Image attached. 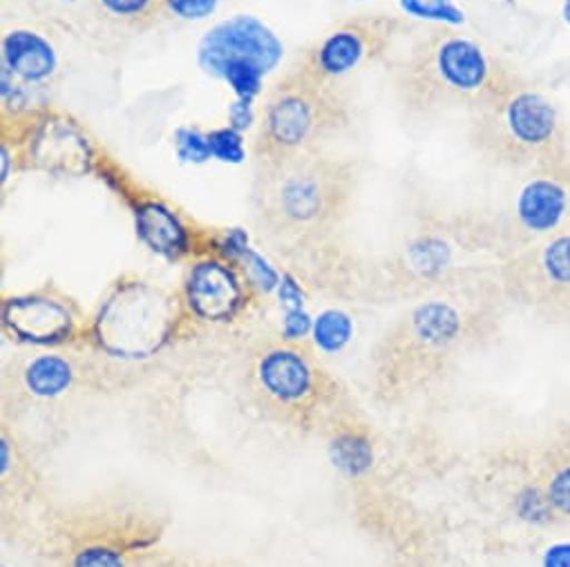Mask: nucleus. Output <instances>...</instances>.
<instances>
[{
  "instance_id": "f257e3e1",
  "label": "nucleus",
  "mask_w": 570,
  "mask_h": 567,
  "mask_svg": "<svg viewBox=\"0 0 570 567\" xmlns=\"http://www.w3.org/2000/svg\"><path fill=\"white\" fill-rule=\"evenodd\" d=\"M361 175L356 159L325 150L255 166L253 217L277 239H325L350 217Z\"/></svg>"
},
{
  "instance_id": "f03ea898",
  "label": "nucleus",
  "mask_w": 570,
  "mask_h": 567,
  "mask_svg": "<svg viewBox=\"0 0 570 567\" xmlns=\"http://www.w3.org/2000/svg\"><path fill=\"white\" fill-rule=\"evenodd\" d=\"M392 79L401 106L412 117L448 110L472 115L521 81L483 43L443 28L416 39L392 66Z\"/></svg>"
},
{
  "instance_id": "7ed1b4c3",
  "label": "nucleus",
  "mask_w": 570,
  "mask_h": 567,
  "mask_svg": "<svg viewBox=\"0 0 570 567\" xmlns=\"http://www.w3.org/2000/svg\"><path fill=\"white\" fill-rule=\"evenodd\" d=\"M354 123L345 83L292 68L266 92L253 139L255 166L325 150Z\"/></svg>"
},
{
  "instance_id": "20e7f679",
  "label": "nucleus",
  "mask_w": 570,
  "mask_h": 567,
  "mask_svg": "<svg viewBox=\"0 0 570 567\" xmlns=\"http://www.w3.org/2000/svg\"><path fill=\"white\" fill-rule=\"evenodd\" d=\"M195 329L179 291L126 272L110 284L90 316L88 351L115 362H146Z\"/></svg>"
},
{
  "instance_id": "39448f33",
  "label": "nucleus",
  "mask_w": 570,
  "mask_h": 567,
  "mask_svg": "<svg viewBox=\"0 0 570 567\" xmlns=\"http://www.w3.org/2000/svg\"><path fill=\"white\" fill-rule=\"evenodd\" d=\"M468 139L485 163L508 170H534L568 157L559 108L523 79L470 115Z\"/></svg>"
},
{
  "instance_id": "423d86ee",
  "label": "nucleus",
  "mask_w": 570,
  "mask_h": 567,
  "mask_svg": "<svg viewBox=\"0 0 570 567\" xmlns=\"http://www.w3.org/2000/svg\"><path fill=\"white\" fill-rule=\"evenodd\" d=\"M250 389L259 407L292 427L312 429L336 420L343 391L318 365L307 345L268 342L253 354L248 369Z\"/></svg>"
},
{
  "instance_id": "0eeeda50",
  "label": "nucleus",
  "mask_w": 570,
  "mask_h": 567,
  "mask_svg": "<svg viewBox=\"0 0 570 567\" xmlns=\"http://www.w3.org/2000/svg\"><path fill=\"white\" fill-rule=\"evenodd\" d=\"M0 159L3 186L12 172H43L57 179H79L101 161L90 132L68 112L48 108L30 117L0 115Z\"/></svg>"
},
{
  "instance_id": "6e6552de",
  "label": "nucleus",
  "mask_w": 570,
  "mask_h": 567,
  "mask_svg": "<svg viewBox=\"0 0 570 567\" xmlns=\"http://www.w3.org/2000/svg\"><path fill=\"white\" fill-rule=\"evenodd\" d=\"M63 74V54L50 30L14 26L0 46V115L30 117L52 108Z\"/></svg>"
},
{
  "instance_id": "1a4fd4ad",
  "label": "nucleus",
  "mask_w": 570,
  "mask_h": 567,
  "mask_svg": "<svg viewBox=\"0 0 570 567\" xmlns=\"http://www.w3.org/2000/svg\"><path fill=\"white\" fill-rule=\"evenodd\" d=\"M3 336L28 349H88L90 316L57 284L48 281L26 294H6L0 302Z\"/></svg>"
},
{
  "instance_id": "9d476101",
  "label": "nucleus",
  "mask_w": 570,
  "mask_h": 567,
  "mask_svg": "<svg viewBox=\"0 0 570 567\" xmlns=\"http://www.w3.org/2000/svg\"><path fill=\"white\" fill-rule=\"evenodd\" d=\"M405 30L396 17L363 14L352 17L321 37L296 63L303 72L345 83V79L381 59H385Z\"/></svg>"
},
{
  "instance_id": "9b49d317",
  "label": "nucleus",
  "mask_w": 570,
  "mask_h": 567,
  "mask_svg": "<svg viewBox=\"0 0 570 567\" xmlns=\"http://www.w3.org/2000/svg\"><path fill=\"white\" fill-rule=\"evenodd\" d=\"M505 289L532 311L570 322V230H557L512 257L503 268Z\"/></svg>"
},
{
  "instance_id": "f8f14e48",
  "label": "nucleus",
  "mask_w": 570,
  "mask_h": 567,
  "mask_svg": "<svg viewBox=\"0 0 570 567\" xmlns=\"http://www.w3.org/2000/svg\"><path fill=\"white\" fill-rule=\"evenodd\" d=\"M188 318L199 327H222L239 320L257 294L239 263L210 252L188 261L181 287L177 289Z\"/></svg>"
},
{
  "instance_id": "ddd939ff",
  "label": "nucleus",
  "mask_w": 570,
  "mask_h": 567,
  "mask_svg": "<svg viewBox=\"0 0 570 567\" xmlns=\"http://www.w3.org/2000/svg\"><path fill=\"white\" fill-rule=\"evenodd\" d=\"M282 54L279 41L255 19L237 17L215 28L202 46V63L208 72L224 74L239 88H255L257 77L268 72Z\"/></svg>"
},
{
  "instance_id": "4468645a",
  "label": "nucleus",
  "mask_w": 570,
  "mask_h": 567,
  "mask_svg": "<svg viewBox=\"0 0 570 567\" xmlns=\"http://www.w3.org/2000/svg\"><path fill=\"white\" fill-rule=\"evenodd\" d=\"M570 215V155L530 170L514 197L517 226L530 237L561 230Z\"/></svg>"
},
{
  "instance_id": "2eb2a0df",
  "label": "nucleus",
  "mask_w": 570,
  "mask_h": 567,
  "mask_svg": "<svg viewBox=\"0 0 570 567\" xmlns=\"http://www.w3.org/2000/svg\"><path fill=\"white\" fill-rule=\"evenodd\" d=\"M137 237L159 257L170 261H193L195 257L210 255L217 248V241L199 230H193L190 223L181 219L168 203L157 197H135L132 203Z\"/></svg>"
},
{
  "instance_id": "dca6fc26",
  "label": "nucleus",
  "mask_w": 570,
  "mask_h": 567,
  "mask_svg": "<svg viewBox=\"0 0 570 567\" xmlns=\"http://www.w3.org/2000/svg\"><path fill=\"white\" fill-rule=\"evenodd\" d=\"M465 316L452 300H425L414 307L392 334L387 351H410L416 356L448 354L463 340Z\"/></svg>"
},
{
  "instance_id": "f3484780",
  "label": "nucleus",
  "mask_w": 570,
  "mask_h": 567,
  "mask_svg": "<svg viewBox=\"0 0 570 567\" xmlns=\"http://www.w3.org/2000/svg\"><path fill=\"white\" fill-rule=\"evenodd\" d=\"M14 374L21 391L30 400L52 402L75 391L86 369L79 358L68 354V349H55L28 356L14 367Z\"/></svg>"
},
{
  "instance_id": "a211bd4d",
  "label": "nucleus",
  "mask_w": 570,
  "mask_h": 567,
  "mask_svg": "<svg viewBox=\"0 0 570 567\" xmlns=\"http://www.w3.org/2000/svg\"><path fill=\"white\" fill-rule=\"evenodd\" d=\"M146 545L112 534H86L70 547L68 567H139V551Z\"/></svg>"
},
{
  "instance_id": "6ab92c4d",
  "label": "nucleus",
  "mask_w": 570,
  "mask_h": 567,
  "mask_svg": "<svg viewBox=\"0 0 570 567\" xmlns=\"http://www.w3.org/2000/svg\"><path fill=\"white\" fill-rule=\"evenodd\" d=\"M452 257H454V250L448 237L439 232H423L407 243L403 252V263L414 277L434 281L450 270Z\"/></svg>"
},
{
  "instance_id": "aec40b11",
  "label": "nucleus",
  "mask_w": 570,
  "mask_h": 567,
  "mask_svg": "<svg viewBox=\"0 0 570 567\" xmlns=\"http://www.w3.org/2000/svg\"><path fill=\"white\" fill-rule=\"evenodd\" d=\"M332 460L347 476H361L372 467L374 447L370 434L361 425L345 420L332 429Z\"/></svg>"
},
{
  "instance_id": "412c9836",
  "label": "nucleus",
  "mask_w": 570,
  "mask_h": 567,
  "mask_svg": "<svg viewBox=\"0 0 570 567\" xmlns=\"http://www.w3.org/2000/svg\"><path fill=\"white\" fill-rule=\"evenodd\" d=\"M95 10L108 23L128 32H148L166 14L164 0H92Z\"/></svg>"
},
{
  "instance_id": "4be33fe9",
  "label": "nucleus",
  "mask_w": 570,
  "mask_h": 567,
  "mask_svg": "<svg viewBox=\"0 0 570 567\" xmlns=\"http://www.w3.org/2000/svg\"><path fill=\"white\" fill-rule=\"evenodd\" d=\"M541 485L557 518L570 520V442H563L550 454L543 465Z\"/></svg>"
},
{
  "instance_id": "5701e85b",
  "label": "nucleus",
  "mask_w": 570,
  "mask_h": 567,
  "mask_svg": "<svg viewBox=\"0 0 570 567\" xmlns=\"http://www.w3.org/2000/svg\"><path fill=\"white\" fill-rule=\"evenodd\" d=\"M512 507H514V516L521 523L532 525V527H546L557 520V514L546 496L541 480H532V483H525L523 487H519L514 491Z\"/></svg>"
},
{
  "instance_id": "b1692460",
  "label": "nucleus",
  "mask_w": 570,
  "mask_h": 567,
  "mask_svg": "<svg viewBox=\"0 0 570 567\" xmlns=\"http://www.w3.org/2000/svg\"><path fill=\"white\" fill-rule=\"evenodd\" d=\"M354 334V325L347 314L343 311H325L316 318L312 340L318 351L323 354H338L343 351Z\"/></svg>"
},
{
  "instance_id": "393cba45",
  "label": "nucleus",
  "mask_w": 570,
  "mask_h": 567,
  "mask_svg": "<svg viewBox=\"0 0 570 567\" xmlns=\"http://www.w3.org/2000/svg\"><path fill=\"white\" fill-rule=\"evenodd\" d=\"M405 14L414 19H432L443 21L448 26L463 23V12L452 3V0H401Z\"/></svg>"
},
{
  "instance_id": "a878e982",
  "label": "nucleus",
  "mask_w": 570,
  "mask_h": 567,
  "mask_svg": "<svg viewBox=\"0 0 570 567\" xmlns=\"http://www.w3.org/2000/svg\"><path fill=\"white\" fill-rule=\"evenodd\" d=\"M219 0H164L166 14H173L181 21H199L215 12Z\"/></svg>"
},
{
  "instance_id": "bb28decb",
  "label": "nucleus",
  "mask_w": 570,
  "mask_h": 567,
  "mask_svg": "<svg viewBox=\"0 0 570 567\" xmlns=\"http://www.w3.org/2000/svg\"><path fill=\"white\" fill-rule=\"evenodd\" d=\"M541 567H570V540H554L541 554Z\"/></svg>"
},
{
  "instance_id": "cd10ccee",
  "label": "nucleus",
  "mask_w": 570,
  "mask_h": 567,
  "mask_svg": "<svg viewBox=\"0 0 570 567\" xmlns=\"http://www.w3.org/2000/svg\"><path fill=\"white\" fill-rule=\"evenodd\" d=\"M563 19L570 26V0H563Z\"/></svg>"
},
{
  "instance_id": "c85d7f7f",
  "label": "nucleus",
  "mask_w": 570,
  "mask_h": 567,
  "mask_svg": "<svg viewBox=\"0 0 570 567\" xmlns=\"http://www.w3.org/2000/svg\"><path fill=\"white\" fill-rule=\"evenodd\" d=\"M3 567H8V565H3Z\"/></svg>"
}]
</instances>
